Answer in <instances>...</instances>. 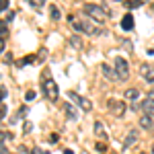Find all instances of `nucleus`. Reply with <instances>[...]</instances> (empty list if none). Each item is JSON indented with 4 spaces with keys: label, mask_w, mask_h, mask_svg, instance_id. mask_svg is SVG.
Wrapping results in <instances>:
<instances>
[{
    "label": "nucleus",
    "mask_w": 154,
    "mask_h": 154,
    "mask_svg": "<svg viewBox=\"0 0 154 154\" xmlns=\"http://www.w3.org/2000/svg\"><path fill=\"white\" fill-rule=\"evenodd\" d=\"M41 82H43V95L48 97L51 103H56L58 101V95H60V91H58V84L51 80V76H49L48 72H43V76H41Z\"/></svg>",
    "instance_id": "1"
},
{
    "label": "nucleus",
    "mask_w": 154,
    "mask_h": 154,
    "mask_svg": "<svg viewBox=\"0 0 154 154\" xmlns=\"http://www.w3.org/2000/svg\"><path fill=\"white\" fill-rule=\"evenodd\" d=\"M84 12H86L95 23H105L107 19H109V12L103 11L99 4H91V2H88V4H84Z\"/></svg>",
    "instance_id": "2"
},
{
    "label": "nucleus",
    "mask_w": 154,
    "mask_h": 154,
    "mask_svg": "<svg viewBox=\"0 0 154 154\" xmlns=\"http://www.w3.org/2000/svg\"><path fill=\"white\" fill-rule=\"evenodd\" d=\"M72 27L76 29V31H82V33H86V35H101L103 31L99 29L95 25V21H72Z\"/></svg>",
    "instance_id": "3"
},
{
    "label": "nucleus",
    "mask_w": 154,
    "mask_h": 154,
    "mask_svg": "<svg viewBox=\"0 0 154 154\" xmlns=\"http://www.w3.org/2000/svg\"><path fill=\"white\" fill-rule=\"evenodd\" d=\"M115 74H117V80H128L130 78V64L121 56L115 58Z\"/></svg>",
    "instance_id": "4"
},
{
    "label": "nucleus",
    "mask_w": 154,
    "mask_h": 154,
    "mask_svg": "<svg viewBox=\"0 0 154 154\" xmlns=\"http://www.w3.org/2000/svg\"><path fill=\"white\" fill-rule=\"evenodd\" d=\"M107 107H109V111H111L113 115H117V117H121V115L125 113V103H123V101L109 99V101H107Z\"/></svg>",
    "instance_id": "5"
},
{
    "label": "nucleus",
    "mask_w": 154,
    "mask_h": 154,
    "mask_svg": "<svg viewBox=\"0 0 154 154\" xmlns=\"http://www.w3.org/2000/svg\"><path fill=\"white\" fill-rule=\"evenodd\" d=\"M68 95H70V99H74V101H76V107H80L82 111H91V109H93V103H91L88 99H84V97L76 95L74 91H70Z\"/></svg>",
    "instance_id": "6"
},
{
    "label": "nucleus",
    "mask_w": 154,
    "mask_h": 154,
    "mask_svg": "<svg viewBox=\"0 0 154 154\" xmlns=\"http://www.w3.org/2000/svg\"><path fill=\"white\" fill-rule=\"evenodd\" d=\"M62 109H64L68 121H76V119H78V109L72 105V103H62Z\"/></svg>",
    "instance_id": "7"
},
{
    "label": "nucleus",
    "mask_w": 154,
    "mask_h": 154,
    "mask_svg": "<svg viewBox=\"0 0 154 154\" xmlns=\"http://www.w3.org/2000/svg\"><path fill=\"white\" fill-rule=\"evenodd\" d=\"M140 72H142V78L146 80V82L154 84V66H150V64H142V66H140Z\"/></svg>",
    "instance_id": "8"
},
{
    "label": "nucleus",
    "mask_w": 154,
    "mask_h": 154,
    "mask_svg": "<svg viewBox=\"0 0 154 154\" xmlns=\"http://www.w3.org/2000/svg\"><path fill=\"white\" fill-rule=\"evenodd\" d=\"M121 29H123V31H131V29H134V17H131V14H125V17L121 19Z\"/></svg>",
    "instance_id": "9"
},
{
    "label": "nucleus",
    "mask_w": 154,
    "mask_h": 154,
    "mask_svg": "<svg viewBox=\"0 0 154 154\" xmlns=\"http://www.w3.org/2000/svg\"><path fill=\"white\" fill-rule=\"evenodd\" d=\"M136 140H138V131L131 130L130 134H128V138H125V142H123V148H130L131 144H136Z\"/></svg>",
    "instance_id": "10"
},
{
    "label": "nucleus",
    "mask_w": 154,
    "mask_h": 154,
    "mask_svg": "<svg viewBox=\"0 0 154 154\" xmlns=\"http://www.w3.org/2000/svg\"><path fill=\"white\" fill-rule=\"evenodd\" d=\"M144 113L150 115V117L154 115V101H152V99H148V97H146V101H144Z\"/></svg>",
    "instance_id": "11"
},
{
    "label": "nucleus",
    "mask_w": 154,
    "mask_h": 154,
    "mask_svg": "<svg viewBox=\"0 0 154 154\" xmlns=\"http://www.w3.org/2000/svg\"><path fill=\"white\" fill-rule=\"evenodd\" d=\"M101 70H103V74H105V78H109V80H117V74H115V70H111L107 64H103V66H101Z\"/></svg>",
    "instance_id": "12"
},
{
    "label": "nucleus",
    "mask_w": 154,
    "mask_h": 154,
    "mask_svg": "<svg viewBox=\"0 0 154 154\" xmlns=\"http://www.w3.org/2000/svg\"><path fill=\"white\" fill-rule=\"evenodd\" d=\"M140 125H142L144 130H150V128H152V117H150V115H146V113H144L142 117H140Z\"/></svg>",
    "instance_id": "13"
},
{
    "label": "nucleus",
    "mask_w": 154,
    "mask_h": 154,
    "mask_svg": "<svg viewBox=\"0 0 154 154\" xmlns=\"http://www.w3.org/2000/svg\"><path fill=\"white\" fill-rule=\"evenodd\" d=\"M138 97H140L138 88H128V91H125V99H128V101H134V99H138Z\"/></svg>",
    "instance_id": "14"
},
{
    "label": "nucleus",
    "mask_w": 154,
    "mask_h": 154,
    "mask_svg": "<svg viewBox=\"0 0 154 154\" xmlns=\"http://www.w3.org/2000/svg\"><path fill=\"white\" fill-rule=\"evenodd\" d=\"M95 134L99 136V138H105V130H103L101 121H95Z\"/></svg>",
    "instance_id": "15"
},
{
    "label": "nucleus",
    "mask_w": 154,
    "mask_h": 154,
    "mask_svg": "<svg viewBox=\"0 0 154 154\" xmlns=\"http://www.w3.org/2000/svg\"><path fill=\"white\" fill-rule=\"evenodd\" d=\"M37 58H33V56H27V58H23L21 62H17V66H25V64H35Z\"/></svg>",
    "instance_id": "16"
},
{
    "label": "nucleus",
    "mask_w": 154,
    "mask_h": 154,
    "mask_svg": "<svg viewBox=\"0 0 154 154\" xmlns=\"http://www.w3.org/2000/svg\"><path fill=\"white\" fill-rule=\"evenodd\" d=\"M8 35V27H6V21H0V37L2 39H6Z\"/></svg>",
    "instance_id": "17"
},
{
    "label": "nucleus",
    "mask_w": 154,
    "mask_h": 154,
    "mask_svg": "<svg viewBox=\"0 0 154 154\" xmlns=\"http://www.w3.org/2000/svg\"><path fill=\"white\" fill-rule=\"evenodd\" d=\"M49 17H51L54 21H58V19H60V11H58V6H49Z\"/></svg>",
    "instance_id": "18"
},
{
    "label": "nucleus",
    "mask_w": 154,
    "mask_h": 154,
    "mask_svg": "<svg viewBox=\"0 0 154 154\" xmlns=\"http://www.w3.org/2000/svg\"><path fill=\"white\" fill-rule=\"evenodd\" d=\"M25 113H27V107H21V109H19V113H17V115L12 117V121H11V123H17V121H19V119L23 117Z\"/></svg>",
    "instance_id": "19"
},
{
    "label": "nucleus",
    "mask_w": 154,
    "mask_h": 154,
    "mask_svg": "<svg viewBox=\"0 0 154 154\" xmlns=\"http://www.w3.org/2000/svg\"><path fill=\"white\" fill-rule=\"evenodd\" d=\"M140 4H142L140 0H128V2H125V8H138Z\"/></svg>",
    "instance_id": "20"
},
{
    "label": "nucleus",
    "mask_w": 154,
    "mask_h": 154,
    "mask_svg": "<svg viewBox=\"0 0 154 154\" xmlns=\"http://www.w3.org/2000/svg\"><path fill=\"white\" fill-rule=\"evenodd\" d=\"M27 2H29L33 8H41V6L45 4V0H27Z\"/></svg>",
    "instance_id": "21"
},
{
    "label": "nucleus",
    "mask_w": 154,
    "mask_h": 154,
    "mask_svg": "<svg viewBox=\"0 0 154 154\" xmlns=\"http://www.w3.org/2000/svg\"><path fill=\"white\" fill-rule=\"evenodd\" d=\"M70 43L72 45H74V48H82V41H80V37H70Z\"/></svg>",
    "instance_id": "22"
},
{
    "label": "nucleus",
    "mask_w": 154,
    "mask_h": 154,
    "mask_svg": "<svg viewBox=\"0 0 154 154\" xmlns=\"http://www.w3.org/2000/svg\"><path fill=\"white\" fill-rule=\"evenodd\" d=\"M45 58H48V49H41V51H39V56H37V62H43Z\"/></svg>",
    "instance_id": "23"
},
{
    "label": "nucleus",
    "mask_w": 154,
    "mask_h": 154,
    "mask_svg": "<svg viewBox=\"0 0 154 154\" xmlns=\"http://www.w3.org/2000/svg\"><path fill=\"white\" fill-rule=\"evenodd\" d=\"M35 99V91H27L25 93V101H33Z\"/></svg>",
    "instance_id": "24"
},
{
    "label": "nucleus",
    "mask_w": 154,
    "mask_h": 154,
    "mask_svg": "<svg viewBox=\"0 0 154 154\" xmlns=\"http://www.w3.org/2000/svg\"><path fill=\"white\" fill-rule=\"evenodd\" d=\"M6 95H8V91H6L4 86H0V103H2V101L6 99Z\"/></svg>",
    "instance_id": "25"
},
{
    "label": "nucleus",
    "mask_w": 154,
    "mask_h": 154,
    "mask_svg": "<svg viewBox=\"0 0 154 154\" xmlns=\"http://www.w3.org/2000/svg\"><path fill=\"white\" fill-rule=\"evenodd\" d=\"M4 117H6V105L0 103V119H4Z\"/></svg>",
    "instance_id": "26"
},
{
    "label": "nucleus",
    "mask_w": 154,
    "mask_h": 154,
    "mask_svg": "<svg viewBox=\"0 0 154 154\" xmlns=\"http://www.w3.org/2000/svg\"><path fill=\"white\" fill-rule=\"evenodd\" d=\"M8 8V0H0V12H4Z\"/></svg>",
    "instance_id": "27"
},
{
    "label": "nucleus",
    "mask_w": 154,
    "mask_h": 154,
    "mask_svg": "<svg viewBox=\"0 0 154 154\" xmlns=\"http://www.w3.org/2000/svg\"><path fill=\"white\" fill-rule=\"evenodd\" d=\"M31 130H33V125H31V123L27 121V123H25V125H23V131H25V134H29V131H31Z\"/></svg>",
    "instance_id": "28"
},
{
    "label": "nucleus",
    "mask_w": 154,
    "mask_h": 154,
    "mask_svg": "<svg viewBox=\"0 0 154 154\" xmlns=\"http://www.w3.org/2000/svg\"><path fill=\"white\" fill-rule=\"evenodd\" d=\"M97 150H99V152H105V150H107V146H105L103 142H99V144H97Z\"/></svg>",
    "instance_id": "29"
},
{
    "label": "nucleus",
    "mask_w": 154,
    "mask_h": 154,
    "mask_svg": "<svg viewBox=\"0 0 154 154\" xmlns=\"http://www.w3.org/2000/svg\"><path fill=\"white\" fill-rule=\"evenodd\" d=\"M58 138H60L58 134H51V136H49V142H51V144H56V142H58Z\"/></svg>",
    "instance_id": "30"
},
{
    "label": "nucleus",
    "mask_w": 154,
    "mask_h": 154,
    "mask_svg": "<svg viewBox=\"0 0 154 154\" xmlns=\"http://www.w3.org/2000/svg\"><path fill=\"white\" fill-rule=\"evenodd\" d=\"M0 154H8V150H6V146H4V144H0Z\"/></svg>",
    "instance_id": "31"
},
{
    "label": "nucleus",
    "mask_w": 154,
    "mask_h": 154,
    "mask_svg": "<svg viewBox=\"0 0 154 154\" xmlns=\"http://www.w3.org/2000/svg\"><path fill=\"white\" fill-rule=\"evenodd\" d=\"M31 154H43V150H41V148H33V150H31Z\"/></svg>",
    "instance_id": "32"
},
{
    "label": "nucleus",
    "mask_w": 154,
    "mask_h": 154,
    "mask_svg": "<svg viewBox=\"0 0 154 154\" xmlns=\"http://www.w3.org/2000/svg\"><path fill=\"white\" fill-rule=\"evenodd\" d=\"M12 19H14V12H8V17H6V23H11Z\"/></svg>",
    "instance_id": "33"
},
{
    "label": "nucleus",
    "mask_w": 154,
    "mask_h": 154,
    "mask_svg": "<svg viewBox=\"0 0 154 154\" xmlns=\"http://www.w3.org/2000/svg\"><path fill=\"white\" fill-rule=\"evenodd\" d=\"M148 99H152V101H154V88L150 91V93H148Z\"/></svg>",
    "instance_id": "34"
},
{
    "label": "nucleus",
    "mask_w": 154,
    "mask_h": 154,
    "mask_svg": "<svg viewBox=\"0 0 154 154\" xmlns=\"http://www.w3.org/2000/svg\"><path fill=\"white\" fill-rule=\"evenodd\" d=\"M2 49H4V39L0 37V51H2Z\"/></svg>",
    "instance_id": "35"
},
{
    "label": "nucleus",
    "mask_w": 154,
    "mask_h": 154,
    "mask_svg": "<svg viewBox=\"0 0 154 154\" xmlns=\"http://www.w3.org/2000/svg\"><path fill=\"white\" fill-rule=\"evenodd\" d=\"M64 154H74V152H72V150H64Z\"/></svg>",
    "instance_id": "36"
},
{
    "label": "nucleus",
    "mask_w": 154,
    "mask_h": 154,
    "mask_svg": "<svg viewBox=\"0 0 154 154\" xmlns=\"http://www.w3.org/2000/svg\"><path fill=\"white\" fill-rule=\"evenodd\" d=\"M152 154H154V144H152Z\"/></svg>",
    "instance_id": "37"
}]
</instances>
